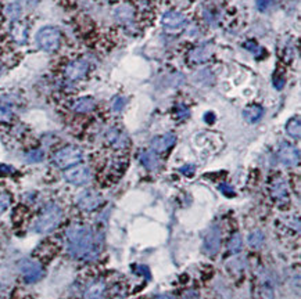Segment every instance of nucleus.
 <instances>
[{
    "instance_id": "nucleus-6",
    "label": "nucleus",
    "mask_w": 301,
    "mask_h": 299,
    "mask_svg": "<svg viewBox=\"0 0 301 299\" xmlns=\"http://www.w3.org/2000/svg\"><path fill=\"white\" fill-rule=\"evenodd\" d=\"M103 204V197L94 190H85L78 195L76 198V205L80 211L85 212H93Z\"/></svg>"
},
{
    "instance_id": "nucleus-34",
    "label": "nucleus",
    "mask_w": 301,
    "mask_h": 299,
    "mask_svg": "<svg viewBox=\"0 0 301 299\" xmlns=\"http://www.w3.org/2000/svg\"><path fill=\"white\" fill-rule=\"evenodd\" d=\"M14 172V169L11 166H7L3 165V164H0V176H7V175H11Z\"/></svg>"
},
{
    "instance_id": "nucleus-24",
    "label": "nucleus",
    "mask_w": 301,
    "mask_h": 299,
    "mask_svg": "<svg viewBox=\"0 0 301 299\" xmlns=\"http://www.w3.org/2000/svg\"><path fill=\"white\" fill-rule=\"evenodd\" d=\"M227 248L232 253H237L241 249V236L240 234H233L230 239H229V244Z\"/></svg>"
},
{
    "instance_id": "nucleus-13",
    "label": "nucleus",
    "mask_w": 301,
    "mask_h": 299,
    "mask_svg": "<svg viewBox=\"0 0 301 299\" xmlns=\"http://www.w3.org/2000/svg\"><path fill=\"white\" fill-rule=\"evenodd\" d=\"M176 141V136L174 133H167L164 136H158L151 141V150L155 153H164L174 146Z\"/></svg>"
},
{
    "instance_id": "nucleus-14",
    "label": "nucleus",
    "mask_w": 301,
    "mask_h": 299,
    "mask_svg": "<svg viewBox=\"0 0 301 299\" xmlns=\"http://www.w3.org/2000/svg\"><path fill=\"white\" fill-rule=\"evenodd\" d=\"M106 140L108 144H111L114 148H125L129 144V139L127 137V134L124 132H121L118 129H110L106 133Z\"/></svg>"
},
{
    "instance_id": "nucleus-27",
    "label": "nucleus",
    "mask_w": 301,
    "mask_h": 299,
    "mask_svg": "<svg viewBox=\"0 0 301 299\" xmlns=\"http://www.w3.org/2000/svg\"><path fill=\"white\" fill-rule=\"evenodd\" d=\"M6 11H7V15H8L10 18H13V20H17L21 14L20 6H17V4H10V6L7 7Z\"/></svg>"
},
{
    "instance_id": "nucleus-26",
    "label": "nucleus",
    "mask_w": 301,
    "mask_h": 299,
    "mask_svg": "<svg viewBox=\"0 0 301 299\" xmlns=\"http://www.w3.org/2000/svg\"><path fill=\"white\" fill-rule=\"evenodd\" d=\"M10 202H11V197H10V194H7V193L0 194V215L4 212L7 208L10 206Z\"/></svg>"
},
{
    "instance_id": "nucleus-11",
    "label": "nucleus",
    "mask_w": 301,
    "mask_h": 299,
    "mask_svg": "<svg viewBox=\"0 0 301 299\" xmlns=\"http://www.w3.org/2000/svg\"><path fill=\"white\" fill-rule=\"evenodd\" d=\"M221 245V232L218 227H211L204 239V249L210 255H215Z\"/></svg>"
},
{
    "instance_id": "nucleus-2",
    "label": "nucleus",
    "mask_w": 301,
    "mask_h": 299,
    "mask_svg": "<svg viewBox=\"0 0 301 299\" xmlns=\"http://www.w3.org/2000/svg\"><path fill=\"white\" fill-rule=\"evenodd\" d=\"M61 219H63V211L60 206L56 204H49L42 209L40 215L36 218L32 230L39 234H47L53 232L54 229L60 225Z\"/></svg>"
},
{
    "instance_id": "nucleus-15",
    "label": "nucleus",
    "mask_w": 301,
    "mask_h": 299,
    "mask_svg": "<svg viewBox=\"0 0 301 299\" xmlns=\"http://www.w3.org/2000/svg\"><path fill=\"white\" fill-rule=\"evenodd\" d=\"M94 107H96V101L92 97H82V99L75 101V104L73 106V110H74L75 113L85 114L93 111Z\"/></svg>"
},
{
    "instance_id": "nucleus-17",
    "label": "nucleus",
    "mask_w": 301,
    "mask_h": 299,
    "mask_svg": "<svg viewBox=\"0 0 301 299\" xmlns=\"http://www.w3.org/2000/svg\"><path fill=\"white\" fill-rule=\"evenodd\" d=\"M139 161L145 168H148L150 171H154L155 168H158V158L153 151H142L139 154Z\"/></svg>"
},
{
    "instance_id": "nucleus-31",
    "label": "nucleus",
    "mask_w": 301,
    "mask_h": 299,
    "mask_svg": "<svg viewBox=\"0 0 301 299\" xmlns=\"http://www.w3.org/2000/svg\"><path fill=\"white\" fill-rule=\"evenodd\" d=\"M274 85L278 90H281L282 87L285 86V78L283 76H278V73L274 75Z\"/></svg>"
},
{
    "instance_id": "nucleus-35",
    "label": "nucleus",
    "mask_w": 301,
    "mask_h": 299,
    "mask_svg": "<svg viewBox=\"0 0 301 299\" xmlns=\"http://www.w3.org/2000/svg\"><path fill=\"white\" fill-rule=\"evenodd\" d=\"M269 3H271V0H257V4L260 7V10H267Z\"/></svg>"
},
{
    "instance_id": "nucleus-32",
    "label": "nucleus",
    "mask_w": 301,
    "mask_h": 299,
    "mask_svg": "<svg viewBox=\"0 0 301 299\" xmlns=\"http://www.w3.org/2000/svg\"><path fill=\"white\" fill-rule=\"evenodd\" d=\"M244 47H246L247 50H250V52H253L254 54H258L260 52H262L261 49L257 46V43H255V42H247V43L244 45Z\"/></svg>"
},
{
    "instance_id": "nucleus-25",
    "label": "nucleus",
    "mask_w": 301,
    "mask_h": 299,
    "mask_svg": "<svg viewBox=\"0 0 301 299\" xmlns=\"http://www.w3.org/2000/svg\"><path fill=\"white\" fill-rule=\"evenodd\" d=\"M25 158H27L28 162H40L43 160V151L42 150H34V151L28 153L25 155Z\"/></svg>"
},
{
    "instance_id": "nucleus-23",
    "label": "nucleus",
    "mask_w": 301,
    "mask_h": 299,
    "mask_svg": "<svg viewBox=\"0 0 301 299\" xmlns=\"http://www.w3.org/2000/svg\"><path fill=\"white\" fill-rule=\"evenodd\" d=\"M264 241H265L264 233L260 232V230H255L248 236V244L253 248H260L264 244Z\"/></svg>"
},
{
    "instance_id": "nucleus-8",
    "label": "nucleus",
    "mask_w": 301,
    "mask_h": 299,
    "mask_svg": "<svg viewBox=\"0 0 301 299\" xmlns=\"http://www.w3.org/2000/svg\"><path fill=\"white\" fill-rule=\"evenodd\" d=\"M161 24L168 32H179L182 28H185L186 25V18L183 14L178 13V11H168L164 14Z\"/></svg>"
},
{
    "instance_id": "nucleus-20",
    "label": "nucleus",
    "mask_w": 301,
    "mask_h": 299,
    "mask_svg": "<svg viewBox=\"0 0 301 299\" xmlns=\"http://www.w3.org/2000/svg\"><path fill=\"white\" fill-rule=\"evenodd\" d=\"M11 35H13L14 40L17 43H25L27 42V28L25 25H22L20 22L14 24L13 28H11Z\"/></svg>"
},
{
    "instance_id": "nucleus-19",
    "label": "nucleus",
    "mask_w": 301,
    "mask_h": 299,
    "mask_svg": "<svg viewBox=\"0 0 301 299\" xmlns=\"http://www.w3.org/2000/svg\"><path fill=\"white\" fill-rule=\"evenodd\" d=\"M286 132L290 137L293 139H300L301 134V125H300V118L296 117V118H292L286 123Z\"/></svg>"
},
{
    "instance_id": "nucleus-4",
    "label": "nucleus",
    "mask_w": 301,
    "mask_h": 299,
    "mask_svg": "<svg viewBox=\"0 0 301 299\" xmlns=\"http://www.w3.org/2000/svg\"><path fill=\"white\" fill-rule=\"evenodd\" d=\"M61 42L60 31L54 27H45L36 33V43L38 46L47 53L56 52Z\"/></svg>"
},
{
    "instance_id": "nucleus-30",
    "label": "nucleus",
    "mask_w": 301,
    "mask_h": 299,
    "mask_svg": "<svg viewBox=\"0 0 301 299\" xmlns=\"http://www.w3.org/2000/svg\"><path fill=\"white\" fill-rule=\"evenodd\" d=\"M179 172L183 173V175H185V176H188V178H192L194 173H196V166L194 165L182 166L181 169H179Z\"/></svg>"
},
{
    "instance_id": "nucleus-37",
    "label": "nucleus",
    "mask_w": 301,
    "mask_h": 299,
    "mask_svg": "<svg viewBox=\"0 0 301 299\" xmlns=\"http://www.w3.org/2000/svg\"><path fill=\"white\" fill-rule=\"evenodd\" d=\"M206 118H207L208 122L211 123V122H213V120H214V115H213V114H207V115L204 117V120H206Z\"/></svg>"
},
{
    "instance_id": "nucleus-12",
    "label": "nucleus",
    "mask_w": 301,
    "mask_h": 299,
    "mask_svg": "<svg viewBox=\"0 0 301 299\" xmlns=\"http://www.w3.org/2000/svg\"><path fill=\"white\" fill-rule=\"evenodd\" d=\"M271 195L272 198L278 202V204H288L289 202V191L288 186H286V181L282 179V178H276L272 181V186H271Z\"/></svg>"
},
{
    "instance_id": "nucleus-3",
    "label": "nucleus",
    "mask_w": 301,
    "mask_h": 299,
    "mask_svg": "<svg viewBox=\"0 0 301 299\" xmlns=\"http://www.w3.org/2000/svg\"><path fill=\"white\" fill-rule=\"evenodd\" d=\"M82 160H83V153L80 148L75 146L64 147L53 155L54 165L60 169H67V168L75 166Z\"/></svg>"
},
{
    "instance_id": "nucleus-22",
    "label": "nucleus",
    "mask_w": 301,
    "mask_h": 299,
    "mask_svg": "<svg viewBox=\"0 0 301 299\" xmlns=\"http://www.w3.org/2000/svg\"><path fill=\"white\" fill-rule=\"evenodd\" d=\"M254 297L255 299H274V290L269 286L262 284L255 290Z\"/></svg>"
},
{
    "instance_id": "nucleus-33",
    "label": "nucleus",
    "mask_w": 301,
    "mask_h": 299,
    "mask_svg": "<svg viewBox=\"0 0 301 299\" xmlns=\"http://www.w3.org/2000/svg\"><path fill=\"white\" fill-rule=\"evenodd\" d=\"M220 190H221L225 195H227V197H233L234 195L233 188L229 186V184H221V186H220Z\"/></svg>"
},
{
    "instance_id": "nucleus-16",
    "label": "nucleus",
    "mask_w": 301,
    "mask_h": 299,
    "mask_svg": "<svg viewBox=\"0 0 301 299\" xmlns=\"http://www.w3.org/2000/svg\"><path fill=\"white\" fill-rule=\"evenodd\" d=\"M264 115V110L260 106H248L247 108H244L243 111V117L244 120L250 122V123H255L261 120V117Z\"/></svg>"
},
{
    "instance_id": "nucleus-18",
    "label": "nucleus",
    "mask_w": 301,
    "mask_h": 299,
    "mask_svg": "<svg viewBox=\"0 0 301 299\" xmlns=\"http://www.w3.org/2000/svg\"><path fill=\"white\" fill-rule=\"evenodd\" d=\"M211 56V49L210 46H200L190 52V60L194 62H203Z\"/></svg>"
},
{
    "instance_id": "nucleus-7",
    "label": "nucleus",
    "mask_w": 301,
    "mask_h": 299,
    "mask_svg": "<svg viewBox=\"0 0 301 299\" xmlns=\"http://www.w3.org/2000/svg\"><path fill=\"white\" fill-rule=\"evenodd\" d=\"M64 178L67 180L68 183L75 184V186H83L87 184L90 179H92V173L90 169L85 165H75L71 166L70 169L66 171L64 173Z\"/></svg>"
},
{
    "instance_id": "nucleus-9",
    "label": "nucleus",
    "mask_w": 301,
    "mask_h": 299,
    "mask_svg": "<svg viewBox=\"0 0 301 299\" xmlns=\"http://www.w3.org/2000/svg\"><path fill=\"white\" fill-rule=\"evenodd\" d=\"M279 160L288 166H296L300 162V153L299 148L295 146L289 144V143H283L279 147Z\"/></svg>"
},
{
    "instance_id": "nucleus-29",
    "label": "nucleus",
    "mask_w": 301,
    "mask_h": 299,
    "mask_svg": "<svg viewBox=\"0 0 301 299\" xmlns=\"http://www.w3.org/2000/svg\"><path fill=\"white\" fill-rule=\"evenodd\" d=\"M125 103H127V100L122 99V97H115L113 100V110L114 111H121L124 106H125Z\"/></svg>"
},
{
    "instance_id": "nucleus-1",
    "label": "nucleus",
    "mask_w": 301,
    "mask_h": 299,
    "mask_svg": "<svg viewBox=\"0 0 301 299\" xmlns=\"http://www.w3.org/2000/svg\"><path fill=\"white\" fill-rule=\"evenodd\" d=\"M68 253L78 259H93L100 251V242L89 227L73 225L66 233Z\"/></svg>"
},
{
    "instance_id": "nucleus-28",
    "label": "nucleus",
    "mask_w": 301,
    "mask_h": 299,
    "mask_svg": "<svg viewBox=\"0 0 301 299\" xmlns=\"http://www.w3.org/2000/svg\"><path fill=\"white\" fill-rule=\"evenodd\" d=\"M11 120H13V113L6 107H0V122H10Z\"/></svg>"
},
{
    "instance_id": "nucleus-5",
    "label": "nucleus",
    "mask_w": 301,
    "mask_h": 299,
    "mask_svg": "<svg viewBox=\"0 0 301 299\" xmlns=\"http://www.w3.org/2000/svg\"><path fill=\"white\" fill-rule=\"evenodd\" d=\"M18 269H20L22 277L25 279L27 283H35L39 281L43 277V267L39 262H36L34 259H21L18 262Z\"/></svg>"
},
{
    "instance_id": "nucleus-21",
    "label": "nucleus",
    "mask_w": 301,
    "mask_h": 299,
    "mask_svg": "<svg viewBox=\"0 0 301 299\" xmlns=\"http://www.w3.org/2000/svg\"><path fill=\"white\" fill-rule=\"evenodd\" d=\"M104 291V284L101 283H96L93 286H90L85 293V298L86 299H99L101 297V294Z\"/></svg>"
},
{
    "instance_id": "nucleus-10",
    "label": "nucleus",
    "mask_w": 301,
    "mask_h": 299,
    "mask_svg": "<svg viewBox=\"0 0 301 299\" xmlns=\"http://www.w3.org/2000/svg\"><path fill=\"white\" fill-rule=\"evenodd\" d=\"M89 71V64L85 60H75L66 68V76L70 80L82 79Z\"/></svg>"
},
{
    "instance_id": "nucleus-36",
    "label": "nucleus",
    "mask_w": 301,
    "mask_h": 299,
    "mask_svg": "<svg viewBox=\"0 0 301 299\" xmlns=\"http://www.w3.org/2000/svg\"><path fill=\"white\" fill-rule=\"evenodd\" d=\"M138 273H141V274H146V277H150V273H149V269L146 267V266H139Z\"/></svg>"
}]
</instances>
